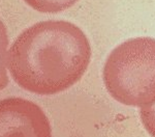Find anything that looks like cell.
<instances>
[{
    "label": "cell",
    "mask_w": 155,
    "mask_h": 137,
    "mask_svg": "<svg viewBox=\"0 0 155 137\" xmlns=\"http://www.w3.org/2000/svg\"><path fill=\"white\" fill-rule=\"evenodd\" d=\"M91 59L90 43L77 25L42 21L17 37L8 51V70L22 88L55 94L77 83Z\"/></svg>",
    "instance_id": "1"
},
{
    "label": "cell",
    "mask_w": 155,
    "mask_h": 137,
    "mask_svg": "<svg viewBox=\"0 0 155 137\" xmlns=\"http://www.w3.org/2000/svg\"><path fill=\"white\" fill-rule=\"evenodd\" d=\"M0 137H52V131L38 105L22 98H8L0 100Z\"/></svg>",
    "instance_id": "3"
},
{
    "label": "cell",
    "mask_w": 155,
    "mask_h": 137,
    "mask_svg": "<svg viewBox=\"0 0 155 137\" xmlns=\"http://www.w3.org/2000/svg\"><path fill=\"white\" fill-rule=\"evenodd\" d=\"M107 93L127 106L155 104V39H127L107 58L102 71Z\"/></svg>",
    "instance_id": "2"
},
{
    "label": "cell",
    "mask_w": 155,
    "mask_h": 137,
    "mask_svg": "<svg viewBox=\"0 0 155 137\" xmlns=\"http://www.w3.org/2000/svg\"><path fill=\"white\" fill-rule=\"evenodd\" d=\"M28 5L41 12H60L69 9L79 0H24Z\"/></svg>",
    "instance_id": "4"
},
{
    "label": "cell",
    "mask_w": 155,
    "mask_h": 137,
    "mask_svg": "<svg viewBox=\"0 0 155 137\" xmlns=\"http://www.w3.org/2000/svg\"><path fill=\"white\" fill-rule=\"evenodd\" d=\"M7 37L6 27L0 20V91L5 88L8 84V77L6 74V60H7Z\"/></svg>",
    "instance_id": "5"
},
{
    "label": "cell",
    "mask_w": 155,
    "mask_h": 137,
    "mask_svg": "<svg viewBox=\"0 0 155 137\" xmlns=\"http://www.w3.org/2000/svg\"><path fill=\"white\" fill-rule=\"evenodd\" d=\"M141 121L145 129L152 137H155V104L141 109Z\"/></svg>",
    "instance_id": "6"
}]
</instances>
